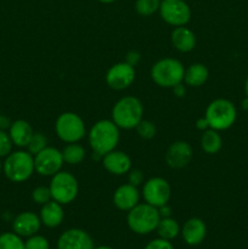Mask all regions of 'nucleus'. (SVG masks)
<instances>
[{
    "label": "nucleus",
    "instance_id": "nucleus-23",
    "mask_svg": "<svg viewBox=\"0 0 248 249\" xmlns=\"http://www.w3.org/2000/svg\"><path fill=\"white\" fill-rule=\"evenodd\" d=\"M221 146H223V140L218 131L211 128L204 130L201 138V147L204 152L208 155H215L220 151Z\"/></svg>",
    "mask_w": 248,
    "mask_h": 249
},
{
    "label": "nucleus",
    "instance_id": "nucleus-35",
    "mask_svg": "<svg viewBox=\"0 0 248 249\" xmlns=\"http://www.w3.org/2000/svg\"><path fill=\"white\" fill-rule=\"evenodd\" d=\"M140 60H141V55L140 53H138V51L131 50L126 53L125 62L129 63L130 66H133V67H135V66L140 62Z\"/></svg>",
    "mask_w": 248,
    "mask_h": 249
},
{
    "label": "nucleus",
    "instance_id": "nucleus-8",
    "mask_svg": "<svg viewBox=\"0 0 248 249\" xmlns=\"http://www.w3.org/2000/svg\"><path fill=\"white\" fill-rule=\"evenodd\" d=\"M55 130L58 138L65 142H78L85 136V124L78 114L65 112L56 119Z\"/></svg>",
    "mask_w": 248,
    "mask_h": 249
},
{
    "label": "nucleus",
    "instance_id": "nucleus-18",
    "mask_svg": "<svg viewBox=\"0 0 248 249\" xmlns=\"http://www.w3.org/2000/svg\"><path fill=\"white\" fill-rule=\"evenodd\" d=\"M182 238L189 246H198L203 242L207 235V226L203 220L198 218H191L184 224L181 231Z\"/></svg>",
    "mask_w": 248,
    "mask_h": 249
},
{
    "label": "nucleus",
    "instance_id": "nucleus-37",
    "mask_svg": "<svg viewBox=\"0 0 248 249\" xmlns=\"http://www.w3.org/2000/svg\"><path fill=\"white\" fill-rule=\"evenodd\" d=\"M196 126H197V129H199V130H207V129L209 128L208 122H207L206 118L198 119V121H197V123H196Z\"/></svg>",
    "mask_w": 248,
    "mask_h": 249
},
{
    "label": "nucleus",
    "instance_id": "nucleus-2",
    "mask_svg": "<svg viewBox=\"0 0 248 249\" xmlns=\"http://www.w3.org/2000/svg\"><path fill=\"white\" fill-rule=\"evenodd\" d=\"M143 106L135 96H124L112 108V121L121 129H134L142 121Z\"/></svg>",
    "mask_w": 248,
    "mask_h": 249
},
{
    "label": "nucleus",
    "instance_id": "nucleus-29",
    "mask_svg": "<svg viewBox=\"0 0 248 249\" xmlns=\"http://www.w3.org/2000/svg\"><path fill=\"white\" fill-rule=\"evenodd\" d=\"M136 133L143 140H151L156 136V133H157V129H156V125L150 121H142L136 125Z\"/></svg>",
    "mask_w": 248,
    "mask_h": 249
},
{
    "label": "nucleus",
    "instance_id": "nucleus-9",
    "mask_svg": "<svg viewBox=\"0 0 248 249\" xmlns=\"http://www.w3.org/2000/svg\"><path fill=\"white\" fill-rule=\"evenodd\" d=\"M158 11L163 21L174 27L185 26L191 18V10L184 0H162Z\"/></svg>",
    "mask_w": 248,
    "mask_h": 249
},
{
    "label": "nucleus",
    "instance_id": "nucleus-16",
    "mask_svg": "<svg viewBox=\"0 0 248 249\" xmlns=\"http://www.w3.org/2000/svg\"><path fill=\"white\" fill-rule=\"evenodd\" d=\"M139 201H140V192L138 187L134 185H122L114 191L113 204L119 211L129 212L134 207L138 206Z\"/></svg>",
    "mask_w": 248,
    "mask_h": 249
},
{
    "label": "nucleus",
    "instance_id": "nucleus-5",
    "mask_svg": "<svg viewBox=\"0 0 248 249\" xmlns=\"http://www.w3.org/2000/svg\"><path fill=\"white\" fill-rule=\"evenodd\" d=\"M237 111L235 105L226 99H216L208 105L204 118L208 125L214 130H226L236 122Z\"/></svg>",
    "mask_w": 248,
    "mask_h": 249
},
{
    "label": "nucleus",
    "instance_id": "nucleus-13",
    "mask_svg": "<svg viewBox=\"0 0 248 249\" xmlns=\"http://www.w3.org/2000/svg\"><path fill=\"white\" fill-rule=\"evenodd\" d=\"M194 157L192 147L186 141H175L165 152V162L173 169H181L189 165Z\"/></svg>",
    "mask_w": 248,
    "mask_h": 249
},
{
    "label": "nucleus",
    "instance_id": "nucleus-27",
    "mask_svg": "<svg viewBox=\"0 0 248 249\" xmlns=\"http://www.w3.org/2000/svg\"><path fill=\"white\" fill-rule=\"evenodd\" d=\"M162 0H136L135 9L139 15L143 17L151 16L159 10Z\"/></svg>",
    "mask_w": 248,
    "mask_h": 249
},
{
    "label": "nucleus",
    "instance_id": "nucleus-38",
    "mask_svg": "<svg viewBox=\"0 0 248 249\" xmlns=\"http://www.w3.org/2000/svg\"><path fill=\"white\" fill-rule=\"evenodd\" d=\"M158 211H159L160 218H168V216H170V208L169 207H167V204H165V206L159 207Z\"/></svg>",
    "mask_w": 248,
    "mask_h": 249
},
{
    "label": "nucleus",
    "instance_id": "nucleus-42",
    "mask_svg": "<svg viewBox=\"0 0 248 249\" xmlns=\"http://www.w3.org/2000/svg\"><path fill=\"white\" fill-rule=\"evenodd\" d=\"M99 1H101V2H105V4H109V2H113L114 0H99Z\"/></svg>",
    "mask_w": 248,
    "mask_h": 249
},
{
    "label": "nucleus",
    "instance_id": "nucleus-10",
    "mask_svg": "<svg viewBox=\"0 0 248 249\" xmlns=\"http://www.w3.org/2000/svg\"><path fill=\"white\" fill-rule=\"evenodd\" d=\"M142 196L146 203L159 208L169 202L172 189L169 182L163 178H151L143 185Z\"/></svg>",
    "mask_w": 248,
    "mask_h": 249
},
{
    "label": "nucleus",
    "instance_id": "nucleus-24",
    "mask_svg": "<svg viewBox=\"0 0 248 249\" xmlns=\"http://www.w3.org/2000/svg\"><path fill=\"white\" fill-rule=\"evenodd\" d=\"M156 230L160 238L170 241L177 237V235L180 233V225L175 219L168 216V218H160Z\"/></svg>",
    "mask_w": 248,
    "mask_h": 249
},
{
    "label": "nucleus",
    "instance_id": "nucleus-28",
    "mask_svg": "<svg viewBox=\"0 0 248 249\" xmlns=\"http://www.w3.org/2000/svg\"><path fill=\"white\" fill-rule=\"evenodd\" d=\"M46 146H48V139H46V136L44 135L43 133H34L31 141H29V143L27 145V148H28L29 153L35 156L36 153H39L41 150H44Z\"/></svg>",
    "mask_w": 248,
    "mask_h": 249
},
{
    "label": "nucleus",
    "instance_id": "nucleus-6",
    "mask_svg": "<svg viewBox=\"0 0 248 249\" xmlns=\"http://www.w3.org/2000/svg\"><path fill=\"white\" fill-rule=\"evenodd\" d=\"M185 68L179 60L162 58L153 65L151 70V78L157 85L162 88H174L184 80Z\"/></svg>",
    "mask_w": 248,
    "mask_h": 249
},
{
    "label": "nucleus",
    "instance_id": "nucleus-1",
    "mask_svg": "<svg viewBox=\"0 0 248 249\" xmlns=\"http://www.w3.org/2000/svg\"><path fill=\"white\" fill-rule=\"evenodd\" d=\"M119 142V128L113 121L102 119L96 122L89 131V143L95 155L104 157L116 150Z\"/></svg>",
    "mask_w": 248,
    "mask_h": 249
},
{
    "label": "nucleus",
    "instance_id": "nucleus-26",
    "mask_svg": "<svg viewBox=\"0 0 248 249\" xmlns=\"http://www.w3.org/2000/svg\"><path fill=\"white\" fill-rule=\"evenodd\" d=\"M0 249H26L21 236L15 232H5L0 235Z\"/></svg>",
    "mask_w": 248,
    "mask_h": 249
},
{
    "label": "nucleus",
    "instance_id": "nucleus-11",
    "mask_svg": "<svg viewBox=\"0 0 248 249\" xmlns=\"http://www.w3.org/2000/svg\"><path fill=\"white\" fill-rule=\"evenodd\" d=\"M62 152L55 147L46 146L44 150L34 156V168L41 177H53L63 165Z\"/></svg>",
    "mask_w": 248,
    "mask_h": 249
},
{
    "label": "nucleus",
    "instance_id": "nucleus-12",
    "mask_svg": "<svg viewBox=\"0 0 248 249\" xmlns=\"http://www.w3.org/2000/svg\"><path fill=\"white\" fill-rule=\"evenodd\" d=\"M135 68L126 62H119L112 66L106 73V83L111 89L124 90L135 80Z\"/></svg>",
    "mask_w": 248,
    "mask_h": 249
},
{
    "label": "nucleus",
    "instance_id": "nucleus-36",
    "mask_svg": "<svg viewBox=\"0 0 248 249\" xmlns=\"http://www.w3.org/2000/svg\"><path fill=\"white\" fill-rule=\"evenodd\" d=\"M172 89H173V91H174V94L177 95V97H182L185 95V91H186V90H185V87L182 85V83L175 85V87L172 88Z\"/></svg>",
    "mask_w": 248,
    "mask_h": 249
},
{
    "label": "nucleus",
    "instance_id": "nucleus-14",
    "mask_svg": "<svg viewBox=\"0 0 248 249\" xmlns=\"http://www.w3.org/2000/svg\"><path fill=\"white\" fill-rule=\"evenodd\" d=\"M57 249H95L94 241L80 229H70L58 237Z\"/></svg>",
    "mask_w": 248,
    "mask_h": 249
},
{
    "label": "nucleus",
    "instance_id": "nucleus-17",
    "mask_svg": "<svg viewBox=\"0 0 248 249\" xmlns=\"http://www.w3.org/2000/svg\"><path fill=\"white\" fill-rule=\"evenodd\" d=\"M105 169L113 175H124L131 169V160L125 152L111 151L102 157Z\"/></svg>",
    "mask_w": 248,
    "mask_h": 249
},
{
    "label": "nucleus",
    "instance_id": "nucleus-30",
    "mask_svg": "<svg viewBox=\"0 0 248 249\" xmlns=\"http://www.w3.org/2000/svg\"><path fill=\"white\" fill-rule=\"evenodd\" d=\"M32 199H33L34 203L40 204V206L48 203V202H50L51 199H53L50 189L46 186L35 187V189L33 190V192H32Z\"/></svg>",
    "mask_w": 248,
    "mask_h": 249
},
{
    "label": "nucleus",
    "instance_id": "nucleus-22",
    "mask_svg": "<svg viewBox=\"0 0 248 249\" xmlns=\"http://www.w3.org/2000/svg\"><path fill=\"white\" fill-rule=\"evenodd\" d=\"M209 77V71L202 63H192L185 70L184 82L185 84L192 88L202 87Z\"/></svg>",
    "mask_w": 248,
    "mask_h": 249
},
{
    "label": "nucleus",
    "instance_id": "nucleus-39",
    "mask_svg": "<svg viewBox=\"0 0 248 249\" xmlns=\"http://www.w3.org/2000/svg\"><path fill=\"white\" fill-rule=\"evenodd\" d=\"M242 108L248 109V97L247 96H246V99L242 101Z\"/></svg>",
    "mask_w": 248,
    "mask_h": 249
},
{
    "label": "nucleus",
    "instance_id": "nucleus-33",
    "mask_svg": "<svg viewBox=\"0 0 248 249\" xmlns=\"http://www.w3.org/2000/svg\"><path fill=\"white\" fill-rule=\"evenodd\" d=\"M143 249H174V247H173V245L170 243V241L159 237L151 241L150 243H147V246Z\"/></svg>",
    "mask_w": 248,
    "mask_h": 249
},
{
    "label": "nucleus",
    "instance_id": "nucleus-4",
    "mask_svg": "<svg viewBox=\"0 0 248 249\" xmlns=\"http://www.w3.org/2000/svg\"><path fill=\"white\" fill-rule=\"evenodd\" d=\"M159 220L160 214L158 208L148 203H139L128 212L126 216L129 229L138 235H147L155 231Z\"/></svg>",
    "mask_w": 248,
    "mask_h": 249
},
{
    "label": "nucleus",
    "instance_id": "nucleus-44",
    "mask_svg": "<svg viewBox=\"0 0 248 249\" xmlns=\"http://www.w3.org/2000/svg\"><path fill=\"white\" fill-rule=\"evenodd\" d=\"M0 117H1V116H0Z\"/></svg>",
    "mask_w": 248,
    "mask_h": 249
},
{
    "label": "nucleus",
    "instance_id": "nucleus-20",
    "mask_svg": "<svg viewBox=\"0 0 248 249\" xmlns=\"http://www.w3.org/2000/svg\"><path fill=\"white\" fill-rule=\"evenodd\" d=\"M172 44L180 53H190L196 46V36L195 33L185 26L175 27L170 34Z\"/></svg>",
    "mask_w": 248,
    "mask_h": 249
},
{
    "label": "nucleus",
    "instance_id": "nucleus-25",
    "mask_svg": "<svg viewBox=\"0 0 248 249\" xmlns=\"http://www.w3.org/2000/svg\"><path fill=\"white\" fill-rule=\"evenodd\" d=\"M61 152H62L63 162L71 165L79 164V163H82L85 158L84 147L77 142L68 143L67 146L63 147V150L61 151Z\"/></svg>",
    "mask_w": 248,
    "mask_h": 249
},
{
    "label": "nucleus",
    "instance_id": "nucleus-41",
    "mask_svg": "<svg viewBox=\"0 0 248 249\" xmlns=\"http://www.w3.org/2000/svg\"><path fill=\"white\" fill-rule=\"evenodd\" d=\"M95 249H113V248L108 247V246H99V247H96Z\"/></svg>",
    "mask_w": 248,
    "mask_h": 249
},
{
    "label": "nucleus",
    "instance_id": "nucleus-19",
    "mask_svg": "<svg viewBox=\"0 0 248 249\" xmlns=\"http://www.w3.org/2000/svg\"><path fill=\"white\" fill-rule=\"evenodd\" d=\"M39 218H40L41 224H44L46 228H57V226L62 224L63 218H65V212H63L62 204L51 199L50 202L41 206Z\"/></svg>",
    "mask_w": 248,
    "mask_h": 249
},
{
    "label": "nucleus",
    "instance_id": "nucleus-7",
    "mask_svg": "<svg viewBox=\"0 0 248 249\" xmlns=\"http://www.w3.org/2000/svg\"><path fill=\"white\" fill-rule=\"evenodd\" d=\"M51 197L60 204H70L77 198L79 186L73 174L60 170L53 177L49 186Z\"/></svg>",
    "mask_w": 248,
    "mask_h": 249
},
{
    "label": "nucleus",
    "instance_id": "nucleus-40",
    "mask_svg": "<svg viewBox=\"0 0 248 249\" xmlns=\"http://www.w3.org/2000/svg\"><path fill=\"white\" fill-rule=\"evenodd\" d=\"M245 92H246V96L248 97V77H247V79H246V83H245Z\"/></svg>",
    "mask_w": 248,
    "mask_h": 249
},
{
    "label": "nucleus",
    "instance_id": "nucleus-43",
    "mask_svg": "<svg viewBox=\"0 0 248 249\" xmlns=\"http://www.w3.org/2000/svg\"><path fill=\"white\" fill-rule=\"evenodd\" d=\"M1 172H2V164L1 162H0V174H1Z\"/></svg>",
    "mask_w": 248,
    "mask_h": 249
},
{
    "label": "nucleus",
    "instance_id": "nucleus-34",
    "mask_svg": "<svg viewBox=\"0 0 248 249\" xmlns=\"http://www.w3.org/2000/svg\"><path fill=\"white\" fill-rule=\"evenodd\" d=\"M128 180H129V184H131V185H134V186L138 187L143 180L142 172H141L140 169H130L129 170Z\"/></svg>",
    "mask_w": 248,
    "mask_h": 249
},
{
    "label": "nucleus",
    "instance_id": "nucleus-21",
    "mask_svg": "<svg viewBox=\"0 0 248 249\" xmlns=\"http://www.w3.org/2000/svg\"><path fill=\"white\" fill-rule=\"evenodd\" d=\"M9 134L15 146H17V147H27L34 131L28 122L23 121V119H17L10 125Z\"/></svg>",
    "mask_w": 248,
    "mask_h": 249
},
{
    "label": "nucleus",
    "instance_id": "nucleus-32",
    "mask_svg": "<svg viewBox=\"0 0 248 249\" xmlns=\"http://www.w3.org/2000/svg\"><path fill=\"white\" fill-rule=\"evenodd\" d=\"M12 142L10 134L6 133L4 129H0V158L7 157L12 152Z\"/></svg>",
    "mask_w": 248,
    "mask_h": 249
},
{
    "label": "nucleus",
    "instance_id": "nucleus-31",
    "mask_svg": "<svg viewBox=\"0 0 248 249\" xmlns=\"http://www.w3.org/2000/svg\"><path fill=\"white\" fill-rule=\"evenodd\" d=\"M24 248L26 249H49L50 243L44 236L33 235L28 237V240L24 242Z\"/></svg>",
    "mask_w": 248,
    "mask_h": 249
},
{
    "label": "nucleus",
    "instance_id": "nucleus-3",
    "mask_svg": "<svg viewBox=\"0 0 248 249\" xmlns=\"http://www.w3.org/2000/svg\"><path fill=\"white\" fill-rule=\"evenodd\" d=\"M2 172L5 177L12 182L21 184L27 181L35 172L34 156L28 151H15L5 157L2 163Z\"/></svg>",
    "mask_w": 248,
    "mask_h": 249
},
{
    "label": "nucleus",
    "instance_id": "nucleus-15",
    "mask_svg": "<svg viewBox=\"0 0 248 249\" xmlns=\"http://www.w3.org/2000/svg\"><path fill=\"white\" fill-rule=\"evenodd\" d=\"M41 225V220L33 212H22L12 221L14 232L21 237H31L35 235Z\"/></svg>",
    "mask_w": 248,
    "mask_h": 249
}]
</instances>
